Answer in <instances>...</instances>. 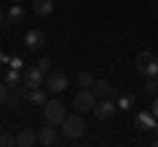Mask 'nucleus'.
<instances>
[{
	"label": "nucleus",
	"mask_w": 158,
	"mask_h": 147,
	"mask_svg": "<svg viewBox=\"0 0 158 147\" xmlns=\"http://www.w3.org/2000/svg\"><path fill=\"white\" fill-rule=\"evenodd\" d=\"M156 131H158V124H156Z\"/></svg>",
	"instance_id": "a878e982"
},
{
	"label": "nucleus",
	"mask_w": 158,
	"mask_h": 147,
	"mask_svg": "<svg viewBox=\"0 0 158 147\" xmlns=\"http://www.w3.org/2000/svg\"><path fill=\"white\" fill-rule=\"evenodd\" d=\"M42 116H45V121L48 124H53V126H61V121L66 118V105H63L61 100H48L45 105H42Z\"/></svg>",
	"instance_id": "20e7f679"
},
{
	"label": "nucleus",
	"mask_w": 158,
	"mask_h": 147,
	"mask_svg": "<svg viewBox=\"0 0 158 147\" xmlns=\"http://www.w3.org/2000/svg\"><path fill=\"white\" fill-rule=\"evenodd\" d=\"M85 129H87V124H85V118H82V113L66 116V118L61 121V131H63V137H66V142L82 139V137H85Z\"/></svg>",
	"instance_id": "f257e3e1"
},
{
	"label": "nucleus",
	"mask_w": 158,
	"mask_h": 147,
	"mask_svg": "<svg viewBox=\"0 0 158 147\" xmlns=\"http://www.w3.org/2000/svg\"><path fill=\"white\" fill-rule=\"evenodd\" d=\"M45 42H48V34L42 32V29H29V32L24 34V45H27L29 50H40Z\"/></svg>",
	"instance_id": "0eeeda50"
},
{
	"label": "nucleus",
	"mask_w": 158,
	"mask_h": 147,
	"mask_svg": "<svg viewBox=\"0 0 158 147\" xmlns=\"http://www.w3.org/2000/svg\"><path fill=\"white\" fill-rule=\"evenodd\" d=\"M156 124H158V118L153 110H145V113L137 116V129H156Z\"/></svg>",
	"instance_id": "f8f14e48"
},
{
	"label": "nucleus",
	"mask_w": 158,
	"mask_h": 147,
	"mask_svg": "<svg viewBox=\"0 0 158 147\" xmlns=\"http://www.w3.org/2000/svg\"><path fill=\"white\" fill-rule=\"evenodd\" d=\"M13 145H16V137L8 134V131H3V134H0V147H13Z\"/></svg>",
	"instance_id": "a211bd4d"
},
{
	"label": "nucleus",
	"mask_w": 158,
	"mask_h": 147,
	"mask_svg": "<svg viewBox=\"0 0 158 147\" xmlns=\"http://www.w3.org/2000/svg\"><path fill=\"white\" fill-rule=\"evenodd\" d=\"M135 68L142 74V76H158V55L150 50L140 53V55L135 58Z\"/></svg>",
	"instance_id": "7ed1b4c3"
},
{
	"label": "nucleus",
	"mask_w": 158,
	"mask_h": 147,
	"mask_svg": "<svg viewBox=\"0 0 158 147\" xmlns=\"http://www.w3.org/2000/svg\"><path fill=\"white\" fill-rule=\"evenodd\" d=\"M150 110L156 113V118H158V97H153V105H150Z\"/></svg>",
	"instance_id": "4be33fe9"
},
{
	"label": "nucleus",
	"mask_w": 158,
	"mask_h": 147,
	"mask_svg": "<svg viewBox=\"0 0 158 147\" xmlns=\"http://www.w3.org/2000/svg\"><path fill=\"white\" fill-rule=\"evenodd\" d=\"M8 66H11V68H24V63H21L19 55H13V58H8Z\"/></svg>",
	"instance_id": "412c9836"
},
{
	"label": "nucleus",
	"mask_w": 158,
	"mask_h": 147,
	"mask_svg": "<svg viewBox=\"0 0 158 147\" xmlns=\"http://www.w3.org/2000/svg\"><path fill=\"white\" fill-rule=\"evenodd\" d=\"M0 63H8V55H3V53H0Z\"/></svg>",
	"instance_id": "b1692460"
},
{
	"label": "nucleus",
	"mask_w": 158,
	"mask_h": 147,
	"mask_svg": "<svg viewBox=\"0 0 158 147\" xmlns=\"http://www.w3.org/2000/svg\"><path fill=\"white\" fill-rule=\"evenodd\" d=\"M45 87L58 95V92H63L69 87V76L63 71H50V74H48V79H45Z\"/></svg>",
	"instance_id": "423d86ee"
},
{
	"label": "nucleus",
	"mask_w": 158,
	"mask_h": 147,
	"mask_svg": "<svg viewBox=\"0 0 158 147\" xmlns=\"http://www.w3.org/2000/svg\"><path fill=\"white\" fill-rule=\"evenodd\" d=\"M98 105V95L92 92V87H82V89L74 95V108H77V113H92Z\"/></svg>",
	"instance_id": "f03ea898"
},
{
	"label": "nucleus",
	"mask_w": 158,
	"mask_h": 147,
	"mask_svg": "<svg viewBox=\"0 0 158 147\" xmlns=\"http://www.w3.org/2000/svg\"><path fill=\"white\" fill-rule=\"evenodd\" d=\"M92 92H95L98 97H113V87L108 84V81H95V84H92Z\"/></svg>",
	"instance_id": "2eb2a0df"
},
{
	"label": "nucleus",
	"mask_w": 158,
	"mask_h": 147,
	"mask_svg": "<svg viewBox=\"0 0 158 147\" xmlns=\"http://www.w3.org/2000/svg\"><path fill=\"white\" fill-rule=\"evenodd\" d=\"M21 18H24V8L19 6V3H13V8L6 13V26H11V24H19Z\"/></svg>",
	"instance_id": "4468645a"
},
{
	"label": "nucleus",
	"mask_w": 158,
	"mask_h": 147,
	"mask_svg": "<svg viewBox=\"0 0 158 147\" xmlns=\"http://www.w3.org/2000/svg\"><path fill=\"white\" fill-rule=\"evenodd\" d=\"M24 97H27V102H32V105H45V102H48V92H45V87L27 89V92H24Z\"/></svg>",
	"instance_id": "9b49d317"
},
{
	"label": "nucleus",
	"mask_w": 158,
	"mask_h": 147,
	"mask_svg": "<svg viewBox=\"0 0 158 147\" xmlns=\"http://www.w3.org/2000/svg\"><path fill=\"white\" fill-rule=\"evenodd\" d=\"M37 66H40V71H42V74H48V71H50V58H40Z\"/></svg>",
	"instance_id": "aec40b11"
},
{
	"label": "nucleus",
	"mask_w": 158,
	"mask_h": 147,
	"mask_svg": "<svg viewBox=\"0 0 158 147\" xmlns=\"http://www.w3.org/2000/svg\"><path fill=\"white\" fill-rule=\"evenodd\" d=\"M53 3H56V0H53Z\"/></svg>",
	"instance_id": "bb28decb"
},
{
	"label": "nucleus",
	"mask_w": 158,
	"mask_h": 147,
	"mask_svg": "<svg viewBox=\"0 0 158 147\" xmlns=\"http://www.w3.org/2000/svg\"><path fill=\"white\" fill-rule=\"evenodd\" d=\"M34 16H50L53 13V0H32Z\"/></svg>",
	"instance_id": "ddd939ff"
},
{
	"label": "nucleus",
	"mask_w": 158,
	"mask_h": 147,
	"mask_svg": "<svg viewBox=\"0 0 158 147\" xmlns=\"http://www.w3.org/2000/svg\"><path fill=\"white\" fill-rule=\"evenodd\" d=\"M37 131L34 129H21L16 134V147H32V145H37Z\"/></svg>",
	"instance_id": "9d476101"
},
{
	"label": "nucleus",
	"mask_w": 158,
	"mask_h": 147,
	"mask_svg": "<svg viewBox=\"0 0 158 147\" xmlns=\"http://www.w3.org/2000/svg\"><path fill=\"white\" fill-rule=\"evenodd\" d=\"M8 97H11V87H8V84H0V105H6Z\"/></svg>",
	"instance_id": "6ab92c4d"
},
{
	"label": "nucleus",
	"mask_w": 158,
	"mask_h": 147,
	"mask_svg": "<svg viewBox=\"0 0 158 147\" xmlns=\"http://www.w3.org/2000/svg\"><path fill=\"white\" fill-rule=\"evenodd\" d=\"M116 110H118V105H116V102L111 100V97H106L103 102H98V105H95V110H92V113H95V116H98L100 121H108V118H111L113 113H116Z\"/></svg>",
	"instance_id": "6e6552de"
},
{
	"label": "nucleus",
	"mask_w": 158,
	"mask_h": 147,
	"mask_svg": "<svg viewBox=\"0 0 158 147\" xmlns=\"http://www.w3.org/2000/svg\"><path fill=\"white\" fill-rule=\"evenodd\" d=\"M11 3H21V0H11Z\"/></svg>",
	"instance_id": "393cba45"
},
{
	"label": "nucleus",
	"mask_w": 158,
	"mask_h": 147,
	"mask_svg": "<svg viewBox=\"0 0 158 147\" xmlns=\"http://www.w3.org/2000/svg\"><path fill=\"white\" fill-rule=\"evenodd\" d=\"M79 84H82V87H92V84H95V76H92L90 71H82V74H79Z\"/></svg>",
	"instance_id": "f3484780"
},
{
	"label": "nucleus",
	"mask_w": 158,
	"mask_h": 147,
	"mask_svg": "<svg viewBox=\"0 0 158 147\" xmlns=\"http://www.w3.org/2000/svg\"><path fill=\"white\" fill-rule=\"evenodd\" d=\"M6 24V13H3V8H0V26Z\"/></svg>",
	"instance_id": "5701e85b"
},
{
	"label": "nucleus",
	"mask_w": 158,
	"mask_h": 147,
	"mask_svg": "<svg viewBox=\"0 0 158 147\" xmlns=\"http://www.w3.org/2000/svg\"><path fill=\"white\" fill-rule=\"evenodd\" d=\"M37 139H40V145H45V147H50V145H58V131L53 129V124H48L45 121V126H42V129L37 131Z\"/></svg>",
	"instance_id": "1a4fd4ad"
},
{
	"label": "nucleus",
	"mask_w": 158,
	"mask_h": 147,
	"mask_svg": "<svg viewBox=\"0 0 158 147\" xmlns=\"http://www.w3.org/2000/svg\"><path fill=\"white\" fill-rule=\"evenodd\" d=\"M116 105H118V110H132V105H135V95H121L116 100Z\"/></svg>",
	"instance_id": "dca6fc26"
},
{
	"label": "nucleus",
	"mask_w": 158,
	"mask_h": 147,
	"mask_svg": "<svg viewBox=\"0 0 158 147\" xmlns=\"http://www.w3.org/2000/svg\"><path fill=\"white\" fill-rule=\"evenodd\" d=\"M24 89H34V87H45V74L40 71V66H29L24 68V81H21Z\"/></svg>",
	"instance_id": "39448f33"
}]
</instances>
